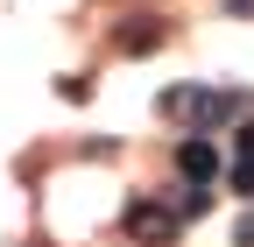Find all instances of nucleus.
Segmentation results:
<instances>
[{
  "label": "nucleus",
  "mask_w": 254,
  "mask_h": 247,
  "mask_svg": "<svg viewBox=\"0 0 254 247\" xmlns=\"http://www.w3.org/2000/svg\"><path fill=\"white\" fill-rule=\"evenodd\" d=\"M163 120H177V127H190V134H212V127H226V120H240L247 113V92H219V85H170L163 99Z\"/></svg>",
  "instance_id": "1"
},
{
  "label": "nucleus",
  "mask_w": 254,
  "mask_h": 247,
  "mask_svg": "<svg viewBox=\"0 0 254 247\" xmlns=\"http://www.w3.org/2000/svg\"><path fill=\"white\" fill-rule=\"evenodd\" d=\"M127 233H134L141 247H170L184 233V212H170L163 198H134V205H127Z\"/></svg>",
  "instance_id": "2"
},
{
  "label": "nucleus",
  "mask_w": 254,
  "mask_h": 247,
  "mask_svg": "<svg viewBox=\"0 0 254 247\" xmlns=\"http://www.w3.org/2000/svg\"><path fill=\"white\" fill-rule=\"evenodd\" d=\"M177 170H184V184H212V177H219V141H212V134H190V141L177 148Z\"/></svg>",
  "instance_id": "3"
},
{
  "label": "nucleus",
  "mask_w": 254,
  "mask_h": 247,
  "mask_svg": "<svg viewBox=\"0 0 254 247\" xmlns=\"http://www.w3.org/2000/svg\"><path fill=\"white\" fill-rule=\"evenodd\" d=\"M233 184H240V191H254V120L240 127V163H233Z\"/></svg>",
  "instance_id": "4"
},
{
  "label": "nucleus",
  "mask_w": 254,
  "mask_h": 247,
  "mask_svg": "<svg viewBox=\"0 0 254 247\" xmlns=\"http://www.w3.org/2000/svg\"><path fill=\"white\" fill-rule=\"evenodd\" d=\"M163 43V21H141V28H120V50H155Z\"/></svg>",
  "instance_id": "5"
},
{
  "label": "nucleus",
  "mask_w": 254,
  "mask_h": 247,
  "mask_svg": "<svg viewBox=\"0 0 254 247\" xmlns=\"http://www.w3.org/2000/svg\"><path fill=\"white\" fill-rule=\"evenodd\" d=\"M233 247H254V212H240V226H233Z\"/></svg>",
  "instance_id": "6"
}]
</instances>
